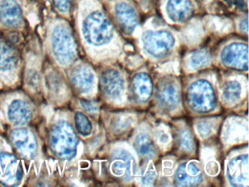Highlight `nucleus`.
Returning a JSON list of instances; mask_svg holds the SVG:
<instances>
[{"label":"nucleus","mask_w":249,"mask_h":187,"mask_svg":"<svg viewBox=\"0 0 249 187\" xmlns=\"http://www.w3.org/2000/svg\"><path fill=\"white\" fill-rule=\"evenodd\" d=\"M180 89L176 82L167 79L161 82L157 90V99L166 111H171L180 103Z\"/></svg>","instance_id":"nucleus-13"},{"label":"nucleus","mask_w":249,"mask_h":187,"mask_svg":"<svg viewBox=\"0 0 249 187\" xmlns=\"http://www.w3.org/2000/svg\"><path fill=\"white\" fill-rule=\"evenodd\" d=\"M53 8L59 14L68 16L73 7L74 0H52Z\"/></svg>","instance_id":"nucleus-26"},{"label":"nucleus","mask_w":249,"mask_h":187,"mask_svg":"<svg viewBox=\"0 0 249 187\" xmlns=\"http://www.w3.org/2000/svg\"><path fill=\"white\" fill-rule=\"evenodd\" d=\"M179 144L184 150L190 152L193 150L194 140L192 134L188 129H182L179 131Z\"/></svg>","instance_id":"nucleus-25"},{"label":"nucleus","mask_w":249,"mask_h":187,"mask_svg":"<svg viewBox=\"0 0 249 187\" xmlns=\"http://www.w3.org/2000/svg\"><path fill=\"white\" fill-rule=\"evenodd\" d=\"M154 90L152 80L146 73H141L134 77L132 80V92L138 102H148Z\"/></svg>","instance_id":"nucleus-19"},{"label":"nucleus","mask_w":249,"mask_h":187,"mask_svg":"<svg viewBox=\"0 0 249 187\" xmlns=\"http://www.w3.org/2000/svg\"><path fill=\"white\" fill-rule=\"evenodd\" d=\"M135 147L137 151L144 158L153 159L157 156V149L152 139L144 133L138 134L135 140Z\"/></svg>","instance_id":"nucleus-21"},{"label":"nucleus","mask_w":249,"mask_h":187,"mask_svg":"<svg viewBox=\"0 0 249 187\" xmlns=\"http://www.w3.org/2000/svg\"><path fill=\"white\" fill-rule=\"evenodd\" d=\"M81 106L87 112L89 113H95L97 112V105L93 101L87 100V99H81Z\"/></svg>","instance_id":"nucleus-29"},{"label":"nucleus","mask_w":249,"mask_h":187,"mask_svg":"<svg viewBox=\"0 0 249 187\" xmlns=\"http://www.w3.org/2000/svg\"><path fill=\"white\" fill-rule=\"evenodd\" d=\"M155 178L156 172L152 168L150 167L148 169H145V171L143 170V172H142L141 181L145 185H151L154 182Z\"/></svg>","instance_id":"nucleus-27"},{"label":"nucleus","mask_w":249,"mask_h":187,"mask_svg":"<svg viewBox=\"0 0 249 187\" xmlns=\"http://www.w3.org/2000/svg\"><path fill=\"white\" fill-rule=\"evenodd\" d=\"M142 42L144 50L150 55L162 57L173 49L176 40L167 31H146L142 35Z\"/></svg>","instance_id":"nucleus-5"},{"label":"nucleus","mask_w":249,"mask_h":187,"mask_svg":"<svg viewBox=\"0 0 249 187\" xmlns=\"http://www.w3.org/2000/svg\"><path fill=\"white\" fill-rule=\"evenodd\" d=\"M8 117L14 125H24L33 117L31 105L24 99H15L8 106Z\"/></svg>","instance_id":"nucleus-16"},{"label":"nucleus","mask_w":249,"mask_h":187,"mask_svg":"<svg viewBox=\"0 0 249 187\" xmlns=\"http://www.w3.org/2000/svg\"><path fill=\"white\" fill-rule=\"evenodd\" d=\"M24 171L18 159L10 153H0V183L6 187L18 186Z\"/></svg>","instance_id":"nucleus-6"},{"label":"nucleus","mask_w":249,"mask_h":187,"mask_svg":"<svg viewBox=\"0 0 249 187\" xmlns=\"http://www.w3.org/2000/svg\"><path fill=\"white\" fill-rule=\"evenodd\" d=\"M227 176L231 186L245 187L249 182V156L239 155L229 162Z\"/></svg>","instance_id":"nucleus-10"},{"label":"nucleus","mask_w":249,"mask_h":187,"mask_svg":"<svg viewBox=\"0 0 249 187\" xmlns=\"http://www.w3.org/2000/svg\"><path fill=\"white\" fill-rule=\"evenodd\" d=\"M19 63L18 51L6 41H0V70L8 71L15 69Z\"/></svg>","instance_id":"nucleus-20"},{"label":"nucleus","mask_w":249,"mask_h":187,"mask_svg":"<svg viewBox=\"0 0 249 187\" xmlns=\"http://www.w3.org/2000/svg\"><path fill=\"white\" fill-rule=\"evenodd\" d=\"M11 139L20 154L27 159H33L37 153L38 145L34 133L27 128L13 130Z\"/></svg>","instance_id":"nucleus-7"},{"label":"nucleus","mask_w":249,"mask_h":187,"mask_svg":"<svg viewBox=\"0 0 249 187\" xmlns=\"http://www.w3.org/2000/svg\"><path fill=\"white\" fill-rule=\"evenodd\" d=\"M50 45L56 61L68 66L77 56V45L71 27L63 21L56 22L50 32Z\"/></svg>","instance_id":"nucleus-1"},{"label":"nucleus","mask_w":249,"mask_h":187,"mask_svg":"<svg viewBox=\"0 0 249 187\" xmlns=\"http://www.w3.org/2000/svg\"><path fill=\"white\" fill-rule=\"evenodd\" d=\"M189 106L195 112L205 113L215 109L217 98L212 84L207 80L192 83L188 90Z\"/></svg>","instance_id":"nucleus-4"},{"label":"nucleus","mask_w":249,"mask_h":187,"mask_svg":"<svg viewBox=\"0 0 249 187\" xmlns=\"http://www.w3.org/2000/svg\"><path fill=\"white\" fill-rule=\"evenodd\" d=\"M240 29L241 30L245 31L247 33L248 32V20L247 19H245L244 20L240 23Z\"/></svg>","instance_id":"nucleus-31"},{"label":"nucleus","mask_w":249,"mask_h":187,"mask_svg":"<svg viewBox=\"0 0 249 187\" xmlns=\"http://www.w3.org/2000/svg\"><path fill=\"white\" fill-rule=\"evenodd\" d=\"M110 169L115 176L129 182L136 172V162L129 152L118 150L112 156Z\"/></svg>","instance_id":"nucleus-9"},{"label":"nucleus","mask_w":249,"mask_h":187,"mask_svg":"<svg viewBox=\"0 0 249 187\" xmlns=\"http://www.w3.org/2000/svg\"><path fill=\"white\" fill-rule=\"evenodd\" d=\"M211 123L208 121H202V122H199L197 124V130L199 131V134L201 136H208L210 135L211 131H213V127Z\"/></svg>","instance_id":"nucleus-28"},{"label":"nucleus","mask_w":249,"mask_h":187,"mask_svg":"<svg viewBox=\"0 0 249 187\" xmlns=\"http://www.w3.org/2000/svg\"><path fill=\"white\" fill-rule=\"evenodd\" d=\"M242 89L240 83L235 80L229 81L224 87L223 96L224 100L229 104H233L240 99Z\"/></svg>","instance_id":"nucleus-22"},{"label":"nucleus","mask_w":249,"mask_h":187,"mask_svg":"<svg viewBox=\"0 0 249 187\" xmlns=\"http://www.w3.org/2000/svg\"><path fill=\"white\" fill-rule=\"evenodd\" d=\"M24 22V10L18 0H0V24L17 29Z\"/></svg>","instance_id":"nucleus-8"},{"label":"nucleus","mask_w":249,"mask_h":187,"mask_svg":"<svg viewBox=\"0 0 249 187\" xmlns=\"http://www.w3.org/2000/svg\"><path fill=\"white\" fill-rule=\"evenodd\" d=\"M202 172L195 162L181 164L175 174V185L178 187H195L202 181Z\"/></svg>","instance_id":"nucleus-12"},{"label":"nucleus","mask_w":249,"mask_h":187,"mask_svg":"<svg viewBox=\"0 0 249 187\" xmlns=\"http://www.w3.org/2000/svg\"><path fill=\"white\" fill-rule=\"evenodd\" d=\"M210 56L208 53L199 51L194 53L189 58V64L193 69H199L205 67L209 63Z\"/></svg>","instance_id":"nucleus-24"},{"label":"nucleus","mask_w":249,"mask_h":187,"mask_svg":"<svg viewBox=\"0 0 249 187\" xmlns=\"http://www.w3.org/2000/svg\"><path fill=\"white\" fill-rule=\"evenodd\" d=\"M221 60L225 65L238 70H248V46L245 44H230L221 53Z\"/></svg>","instance_id":"nucleus-11"},{"label":"nucleus","mask_w":249,"mask_h":187,"mask_svg":"<svg viewBox=\"0 0 249 187\" xmlns=\"http://www.w3.org/2000/svg\"><path fill=\"white\" fill-rule=\"evenodd\" d=\"M224 1L228 2L229 4H232V5L239 7V8L243 9L246 6L243 0H224Z\"/></svg>","instance_id":"nucleus-30"},{"label":"nucleus","mask_w":249,"mask_h":187,"mask_svg":"<svg viewBox=\"0 0 249 187\" xmlns=\"http://www.w3.org/2000/svg\"><path fill=\"white\" fill-rule=\"evenodd\" d=\"M75 124L78 132L84 137L90 135L92 132V124L84 112H77L75 113Z\"/></svg>","instance_id":"nucleus-23"},{"label":"nucleus","mask_w":249,"mask_h":187,"mask_svg":"<svg viewBox=\"0 0 249 187\" xmlns=\"http://www.w3.org/2000/svg\"><path fill=\"white\" fill-rule=\"evenodd\" d=\"M81 33L87 43L93 46H103L113 39L114 30L104 13L93 10L83 18Z\"/></svg>","instance_id":"nucleus-2"},{"label":"nucleus","mask_w":249,"mask_h":187,"mask_svg":"<svg viewBox=\"0 0 249 187\" xmlns=\"http://www.w3.org/2000/svg\"><path fill=\"white\" fill-rule=\"evenodd\" d=\"M49 143L53 154L62 160H71L77 153L78 139L68 121H59L51 129Z\"/></svg>","instance_id":"nucleus-3"},{"label":"nucleus","mask_w":249,"mask_h":187,"mask_svg":"<svg viewBox=\"0 0 249 187\" xmlns=\"http://www.w3.org/2000/svg\"><path fill=\"white\" fill-rule=\"evenodd\" d=\"M101 87L103 93L108 99L115 100L123 94L124 80L117 70H106L102 75Z\"/></svg>","instance_id":"nucleus-14"},{"label":"nucleus","mask_w":249,"mask_h":187,"mask_svg":"<svg viewBox=\"0 0 249 187\" xmlns=\"http://www.w3.org/2000/svg\"><path fill=\"white\" fill-rule=\"evenodd\" d=\"M166 12L173 21H186L193 14L194 6L191 0H169Z\"/></svg>","instance_id":"nucleus-17"},{"label":"nucleus","mask_w":249,"mask_h":187,"mask_svg":"<svg viewBox=\"0 0 249 187\" xmlns=\"http://www.w3.org/2000/svg\"><path fill=\"white\" fill-rule=\"evenodd\" d=\"M71 80L77 90L83 94L89 93L95 84V77L92 70L85 65H80L72 70Z\"/></svg>","instance_id":"nucleus-15"},{"label":"nucleus","mask_w":249,"mask_h":187,"mask_svg":"<svg viewBox=\"0 0 249 187\" xmlns=\"http://www.w3.org/2000/svg\"><path fill=\"white\" fill-rule=\"evenodd\" d=\"M115 14L125 32H133L138 24V17L132 6L124 1L119 2L115 7Z\"/></svg>","instance_id":"nucleus-18"}]
</instances>
